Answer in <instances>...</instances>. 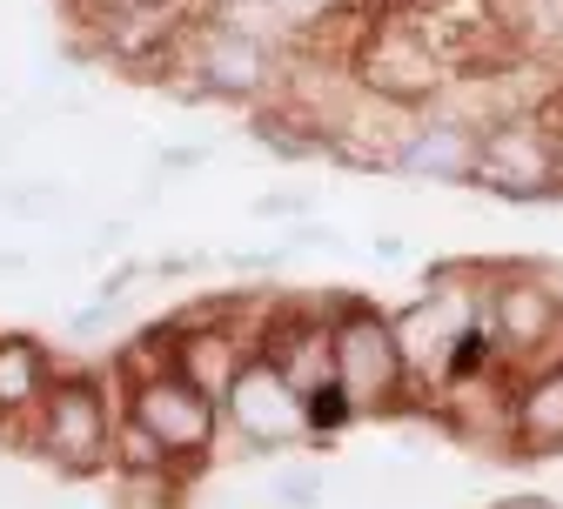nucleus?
Masks as SVG:
<instances>
[{"mask_svg": "<svg viewBox=\"0 0 563 509\" xmlns=\"http://www.w3.org/2000/svg\"><path fill=\"white\" fill-rule=\"evenodd\" d=\"M409 389V362L396 342V316H376L369 302H342L335 309V396L349 416H389L402 409Z\"/></svg>", "mask_w": 563, "mask_h": 509, "instance_id": "1", "label": "nucleus"}, {"mask_svg": "<svg viewBox=\"0 0 563 509\" xmlns=\"http://www.w3.org/2000/svg\"><path fill=\"white\" fill-rule=\"evenodd\" d=\"M476 188L504 201H550L563 195V155H556V121L537 108H517L489 121L476 141Z\"/></svg>", "mask_w": 563, "mask_h": 509, "instance_id": "2", "label": "nucleus"}, {"mask_svg": "<svg viewBox=\"0 0 563 509\" xmlns=\"http://www.w3.org/2000/svg\"><path fill=\"white\" fill-rule=\"evenodd\" d=\"M483 322H489V335H497L504 355L550 362L556 342H563V288L530 262L489 268L483 275Z\"/></svg>", "mask_w": 563, "mask_h": 509, "instance_id": "3", "label": "nucleus"}, {"mask_svg": "<svg viewBox=\"0 0 563 509\" xmlns=\"http://www.w3.org/2000/svg\"><path fill=\"white\" fill-rule=\"evenodd\" d=\"M114 409H108V389L95 376H54L41 416H34V443L54 456V469L67 476H88V469H108L114 463Z\"/></svg>", "mask_w": 563, "mask_h": 509, "instance_id": "4", "label": "nucleus"}, {"mask_svg": "<svg viewBox=\"0 0 563 509\" xmlns=\"http://www.w3.org/2000/svg\"><path fill=\"white\" fill-rule=\"evenodd\" d=\"M275 41L229 27L216 14H201L195 27H181V75H195L201 95H222V101H255L262 88H275Z\"/></svg>", "mask_w": 563, "mask_h": 509, "instance_id": "5", "label": "nucleus"}, {"mask_svg": "<svg viewBox=\"0 0 563 509\" xmlns=\"http://www.w3.org/2000/svg\"><path fill=\"white\" fill-rule=\"evenodd\" d=\"M222 422L242 435L249 450L262 456H282V450H296L302 435H316V402L275 369L268 355H249V369L235 376V389L222 396Z\"/></svg>", "mask_w": 563, "mask_h": 509, "instance_id": "6", "label": "nucleus"}, {"mask_svg": "<svg viewBox=\"0 0 563 509\" xmlns=\"http://www.w3.org/2000/svg\"><path fill=\"white\" fill-rule=\"evenodd\" d=\"M128 422H141L168 450V463H201L216 450V429H222V402H208L188 376L175 369H148V376H128Z\"/></svg>", "mask_w": 563, "mask_h": 509, "instance_id": "7", "label": "nucleus"}, {"mask_svg": "<svg viewBox=\"0 0 563 509\" xmlns=\"http://www.w3.org/2000/svg\"><path fill=\"white\" fill-rule=\"evenodd\" d=\"M356 75L376 101L389 108H416V101H437L443 95V54L430 41V27L416 21H383L363 54H356Z\"/></svg>", "mask_w": 563, "mask_h": 509, "instance_id": "8", "label": "nucleus"}, {"mask_svg": "<svg viewBox=\"0 0 563 509\" xmlns=\"http://www.w3.org/2000/svg\"><path fill=\"white\" fill-rule=\"evenodd\" d=\"M249 355H262L229 316H216V309H201V316H188V322H175V342H168V369L175 376H188L208 402H222L229 389H235V376L249 369Z\"/></svg>", "mask_w": 563, "mask_h": 509, "instance_id": "9", "label": "nucleus"}, {"mask_svg": "<svg viewBox=\"0 0 563 509\" xmlns=\"http://www.w3.org/2000/svg\"><path fill=\"white\" fill-rule=\"evenodd\" d=\"M476 141H483V128H470L450 108L422 114L389 148V168L409 175V181H437V188H476Z\"/></svg>", "mask_w": 563, "mask_h": 509, "instance_id": "10", "label": "nucleus"}, {"mask_svg": "<svg viewBox=\"0 0 563 509\" xmlns=\"http://www.w3.org/2000/svg\"><path fill=\"white\" fill-rule=\"evenodd\" d=\"M262 355H268L275 369L316 402L322 389H335V316H322V309L268 316V329H262Z\"/></svg>", "mask_w": 563, "mask_h": 509, "instance_id": "11", "label": "nucleus"}, {"mask_svg": "<svg viewBox=\"0 0 563 509\" xmlns=\"http://www.w3.org/2000/svg\"><path fill=\"white\" fill-rule=\"evenodd\" d=\"M510 456L523 463L563 456V355L537 362L523 383H510Z\"/></svg>", "mask_w": 563, "mask_h": 509, "instance_id": "12", "label": "nucleus"}, {"mask_svg": "<svg viewBox=\"0 0 563 509\" xmlns=\"http://www.w3.org/2000/svg\"><path fill=\"white\" fill-rule=\"evenodd\" d=\"M54 389V362L34 335H0V422H21V416H41Z\"/></svg>", "mask_w": 563, "mask_h": 509, "instance_id": "13", "label": "nucleus"}, {"mask_svg": "<svg viewBox=\"0 0 563 509\" xmlns=\"http://www.w3.org/2000/svg\"><path fill=\"white\" fill-rule=\"evenodd\" d=\"M335 8H342V0H268V14H275L282 34H316Z\"/></svg>", "mask_w": 563, "mask_h": 509, "instance_id": "14", "label": "nucleus"}, {"mask_svg": "<svg viewBox=\"0 0 563 509\" xmlns=\"http://www.w3.org/2000/svg\"><path fill=\"white\" fill-rule=\"evenodd\" d=\"M322 496H329L322 469H282V476H275V502H282V509H316Z\"/></svg>", "mask_w": 563, "mask_h": 509, "instance_id": "15", "label": "nucleus"}, {"mask_svg": "<svg viewBox=\"0 0 563 509\" xmlns=\"http://www.w3.org/2000/svg\"><path fill=\"white\" fill-rule=\"evenodd\" d=\"M75 8H81L95 27H114V21H128V14H148V8H162V0H75Z\"/></svg>", "mask_w": 563, "mask_h": 509, "instance_id": "16", "label": "nucleus"}, {"mask_svg": "<svg viewBox=\"0 0 563 509\" xmlns=\"http://www.w3.org/2000/svg\"><path fill=\"white\" fill-rule=\"evenodd\" d=\"M489 509H563V496H537V489H517V496H497Z\"/></svg>", "mask_w": 563, "mask_h": 509, "instance_id": "17", "label": "nucleus"}, {"mask_svg": "<svg viewBox=\"0 0 563 509\" xmlns=\"http://www.w3.org/2000/svg\"><path fill=\"white\" fill-rule=\"evenodd\" d=\"M550 121H556V155H563V108H556V114H550Z\"/></svg>", "mask_w": 563, "mask_h": 509, "instance_id": "18", "label": "nucleus"}]
</instances>
